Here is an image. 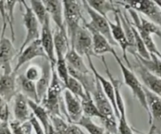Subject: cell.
Here are the masks:
<instances>
[{"instance_id": "cell-4", "label": "cell", "mask_w": 161, "mask_h": 134, "mask_svg": "<svg viewBox=\"0 0 161 134\" xmlns=\"http://www.w3.org/2000/svg\"><path fill=\"white\" fill-rule=\"evenodd\" d=\"M113 56H114V59L116 60L119 67H120L121 72H122V74H123V80H124L125 84L130 89L134 96L138 100L141 105L146 111L148 115V104H147L146 97H145L143 84L141 82L140 80L137 77V75L134 74V72L132 70H130L123 63V61L120 59V57L118 56L117 53L113 55Z\"/></svg>"}, {"instance_id": "cell-41", "label": "cell", "mask_w": 161, "mask_h": 134, "mask_svg": "<svg viewBox=\"0 0 161 134\" xmlns=\"http://www.w3.org/2000/svg\"><path fill=\"white\" fill-rule=\"evenodd\" d=\"M0 134H13L9 122H3L0 127Z\"/></svg>"}, {"instance_id": "cell-15", "label": "cell", "mask_w": 161, "mask_h": 134, "mask_svg": "<svg viewBox=\"0 0 161 134\" xmlns=\"http://www.w3.org/2000/svg\"><path fill=\"white\" fill-rule=\"evenodd\" d=\"M144 89L148 107V122L150 125H154L157 129L158 126H161V97L150 92L145 86Z\"/></svg>"}, {"instance_id": "cell-34", "label": "cell", "mask_w": 161, "mask_h": 134, "mask_svg": "<svg viewBox=\"0 0 161 134\" xmlns=\"http://www.w3.org/2000/svg\"><path fill=\"white\" fill-rule=\"evenodd\" d=\"M51 121L55 134H69V123L57 115H50Z\"/></svg>"}, {"instance_id": "cell-7", "label": "cell", "mask_w": 161, "mask_h": 134, "mask_svg": "<svg viewBox=\"0 0 161 134\" xmlns=\"http://www.w3.org/2000/svg\"><path fill=\"white\" fill-rule=\"evenodd\" d=\"M69 43L70 48L82 57L92 58V57H97L93 52L92 35L83 24L78 27Z\"/></svg>"}, {"instance_id": "cell-8", "label": "cell", "mask_w": 161, "mask_h": 134, "mask_svg": "<svg viewBox=\"0 0 161 134\" xmlns=\"http://www.w3.org/2000/svg\"><path fill=\"white\" fill-rule=\"evenodd\" d=\"M20 3L22 4L25 8V12L22 14L23 24L26 29V35L21 44L18 53L22 51L28 45L30 44L33 41L40 39V23L38 20L34 15L29 6L28 5L25 1H20Z\"/></svg>"}, {"instance_id": "cell-38", "label": "cell", "mask_w": 161, "mask_h": 134, "mask_svg": "<svg viewBox=\"0 0 161 134\" xmlns=\"http://www.w3.org/2000/svg\"><path fill=\"white\" fill-rule=\"evenodd\" d=\"M0 16L2 18L3 27H2V33L1 35H5L6 30L7 27V13H6V7L5 1H0Z\"/></svg>"}, {"instance_id": "cell-36", "label": "cell", "mask_w": 161, "mask_h": 134, "mask_svg": "<svg viewBox=\"0 0 161 134\" xmlns=\"http://www.w3.org/2000/svg\"><path fill=\"white\" fill-rule=\"evenodd\" d=\"M41 75H42L41 66L37 65V64H31L26 69L24 75L28 80L36 83L40 80Z\"/></svg>"}, {"instance_id": "cell-25", "label": "cell", "mask_w": 161, "mask_h": 134, "mask_svg": "<svg viewBox=\"0 0 161 134\" xmlns=\"http://www.w3.org/2000/svg\"><path fill=\"white\" fill-rule=\"evenodd\" d=\"M17 83L19 85L21 90V93L24 94L28 98V100L34 101L37 104H40L37 94L36 82L28 80L24 75H20L19 76L17 77Z\"/></svg>"}, {"instance_id": "cell-42", "label": "cell", "mask_w": 161, "mask_h": 134, "mask_svg": "<svg viewBox=\"0 0 161 134\" xmlns=\"http://www.w3.org/2000/svg\"><path fill=\"white\" fill-rule=\"evenodd\" d=\"M156 131V126H155L154 125H151V126H150L149 131H148V133H146V134H154Z\"/></svg>"}, {"instance_id": "cell-31", "label": "cell", "mask_w": 161, "mask_h": 134, "mask_svg": "<svg viewBox=\"0 0 161 134\" xmlns=\"http://www.w3.org/2000/svg\"><path fill=\"white\" fill-rule=\"evenodd\" d=\"M64 86L65 89H67L68 91L70 92L72 94H74L80 100L83 99L86 96V92L81 83L70 75L68 78L67 82L64 85Z\"/></svg>"}, {"instance_id": "cell-33", "label": "cell", "mask_w": 161, "mask_h": 134, "mask_svg": "<svg viewBox=\"0 0 161 134\" xmlns=\"http://www.w3.org/2000/svg\"><path fill=\"white\" fill-rule=\"evenodd\" d=\"M133 32H134V42H135V52L137 53V54L140 57L143 58V59L149 60L150 59L149 52H148V50H147L143 40H142V38H141L140 35H139L137 29L134 27V25H133Z\"/></svg>"}, {"instance_id": "cell-35", "label": "cell", "mask_w": 161, "mask_h": 134, "mask_svg": "<svg viewBox=\"0 0 161 134\" xmlns=\"http://www.w3.org/2000/svg\"><path fill=\"white\" fill-rule=\"evenodd\" d=\"M9 125L13 134H32V131L33 130L29 121L21 123L14 120L9 122Z\"/></svg>"}, {"instance_id": "cell-3", "label": "cell", "mask_w": 161, "mask_h": 134, "mask_svg": "<svg viewBox=\"0 0 161 134\" xmlns=\"http://www.w3.org/2000/svg\"><path fill=\"white\" fill-rule=\"evenodd\" d=\"M64 23L69 42L72 40L76 32L82 24L80 21L85 19L81 13L83 7L82 1L77 0H65L63 1Z\"/></svg>"}, {"instance_id": "cell-44", "label": "cell", "mask_w": 161, "mask_h": 134, "mask_svg": "<svg viewBox=\"0 0 161 134\" xmlns=\"http://www.w3.org/2000/svg\"><path fill=\"white\" fill-rule=\"evenodd\" d=\"M49 134H55V131H54V129H52V130H51L50 133H49Z\"/></svg>"}, {"instance_id": "cell-6", "label": "cell", "mask_w": 161, "mask_h": 134, "mask_svg": "<svg viewBox=\"0 0 161 134\" xmlns=\"http://www.w3.org/2000/svg\"><path fill=\"white\" fill-rule=\"evenodd\" d=\"M82 4L85 10L89 14V17H90V21L88 23L86 22V20H83V25L89 30H94L98 32V33H100L105 38H107L112 46H118L112 38V35H111V28H110L109 25V20L108 18L104 17L101 16L97 12L92 10L88 5L86 1H82Z\"/></svg>"}, {"instance_id": "cell-46", "label": "cell", "mask_w": 161, "mask_h": 134, "mask_svg": "<svg viewBox=\"0 0 161 134\" xmlns=\"http://www.w3.org/2000/svg\"><path fill=\"white\" fill-rule=\"evenodd\" d=\"M3 122H2V121H0V127H1V126H2Z\"/></svg>"}, {"instance_id": "cell-26", "label": "cell", "mask_w": 161, "mask_h": 134, "mask_svg": "<svg viewBox=\"0 0 161 134\" xmlns=\"http://www.w3.org/2000/svg\"><path fill=\"white\" fill-rule=\"evenodd\" d=\"M65 59H66L68 67L76 72L82 74H89L92 72L88 69L82 57L76 53L73 49L70 48V50L67 52Z\"/></svg>"}, {"instance_id": "cell-14", "label": "cell", "mask_w": 161, "mask_h": 134, "mask_svg": "<svg viewBox=\"0 0 161 134\" xmlns=\"http://www.w3.org/2000/svg\"><path fill=\"white\" fill-rule=\"evenodd\" d=\"M50 19V17H47L42 25L40 40L51 64L55 65L56 58H55V44H54V35L51 28Z\"/></svg>"}, {"instance_id": "cell-30", "label": "cell", "mask_w": 161, "mask_h": 134, "mask_svg": "<svg viewBox=\"0 0 161 134\" xmlns=\"http://www.w3.org/2000/svg\"><path fill=\"white\" fill-rule=\"evenodd\" d=\"M76 125L79 126L80 127H82L89 132V134H104L105 129L104 127L98 126L96 124L92 119L89 117L83 115L80 119L76 123Z\"/></svg>"}, {"instance_id": "cell-12", "label": "cell", "mask_w": 161, "mask_h": 134, "mask_svg": "<svg viewBox=\"0 0 161 134\" xmlns=\"http://www.w3.org/2000/svg\"><path fill=\"white\" fill-rule=\"evenodd\" d=\"M47 58L48 59L43 49L42 45L40 39H37L29 44L21 52L18 53V61L15 67L14 68V72L17 73L20 68L26 63L32 61L35 58Z\"/></svg>"}, {"instance_id": "cell-1", "label": "cell", "mask_w": 161, "mask_h": 134, "mask_svg": "<svg viewBox=\"0 0 161 134\" xmlns=\"http://www.w3.org/2000/svg\"><path fill=\"white\" fill-rule=\"evenodd\" d=\"M55 66L52 65V75L50 86L40 104L47 111L50 115L62 117L61 112L63 113L62 107V93L65 89V86L57 75Z\"/></svg>"}, {"instance_id": "cell-9", "label": "cell", "mask_w": 161, "mask_h": 134, "mask_svg": "<svg viewBox=\"0 0 161 134\" xmlns=\"http://www.w3.org/2000/svg\"><path fill=\"white\" fill-rule=\"evenodd\" d=\"M131 54L135 58V62L133 65H131V67H133L134 71L138 74L141 80L143 82V86L150 92L161 97V78L148 72L141 64L137 57L134 53Z\"/></svg>"}, {"instance_id": "cell-43", "label": "cell", "mask_w": 161, "mask_h": 134, "mask_svg": "<svg viewBox=\"0 0 161 134\" xmlns=\"http://www.w3.org/2000/svg\"><path fill=\"white\" fill-rule=\"evenodd\" d=\"M155 2H156V5L159 7V8L161 10V0H159V1H155Z\"/></svg>"}, {"instance_id": "cell-45", "label": "cell", "mask_w": 161, "mask_h": 134, "mask_svg": "<svg viewBox=\"0 0 161 134\" xmlns=\"http://www.w3.org/2000/svg\"><path fill=\"white\" fill-rule=\"evenodd\" d=\"M104 134H111V133H110V132H108V131H105Z\"/></svg>"}, {"instance_id": "cell-16", "label": "cell", "mask_w": 161, "mask_h": 134, "mask_svg": "<svg viewBox=\"0 0 161 134\" xmlns=\"http://www.w3.org/2000/svg\"><path fill=\"white\" fill-rule=\"evenodd\" d=\"M17 73L0 75V97L9 103L17 93Z\"/></svg>"}, {"instance_id": "cell-28", "label": "cell", "mask_w": 161, "mask_h": 134, "mask_svg": "<svg viewBox=\"0 0 161 134\" xmlns=\"http://www.w3.org/2000/svg\"><path fill=\"white\" fill-rule=\"evenodd\" d=\"M80 104H81V107H82L84 115L91 118H99L100 119H101V114L99 112L98 108H97V105L94 102L92 94L90 93L86 92L85 97L80 100Z\"/></svg>"}, {"instance_id": "cell-10", "label": "cell", "mask_w": 161, "mask_h": 134, "mask_svg": "<svg viewBox=\"0 0 161 134\" xmlns=\"http://www.w3.org/2000/svg\"><path fill=\"white\" fill-rule=\"evenodd\" d=\"M17 51L13 45L12 40L7 38L5 35L0 37V69L3 75H9L14 72L12 68V61L17 54Z\"/></svg>"}, {"instance_id": "cell-29", "label": "cell", "mask_w": 161, "mask_h": 134, "mask_svg": "<svg viewBox=\"0 0 161 134\" xmlns=\"http://www.w3.org/2000/svg\"><path fill=\"white\" fill-rule=\"evenodd\" d=\"M29 3H30L29 7L33 12L34 15L37 18L40 25L42 26L47 18L49 17L48 13H47L44 2L43 1H39V0H32L29 2Z\"/></svg>"}, {"instance_id": "cell-37", "label": "cell", "mask_w": 161, "mask_h": 134, "mask_svg": "<svg viewBox=\"0 0 161 134\" xmlns=\"http://www.w3.org/2000/svg\"><path fill=\"white\" fill-rule=\"evenodd\" d=\"M10 118V110H9L8 103L6 102L0 97V121L3 122H9Z\"/></svg>"}, {"instance_id": "cell-40", "label": "cell", "mask_w": 161, "mask_h": 134, "mask_svg": "<svg viewBox=\"0 0 161 134\" xmlns=\"http://www.w3.org/2000/svg\"><path fill=\"white\" fill-rule=\"evenodd\" d=\"M69 134H86L80 129V127L74 123H69Z\"/></svg>"}, {"instance_id": "cell-5", "label": "cell", "mask_w": 161, "mask_h": 134, "mask_svg": "<svg viewBox=\"0 0 161 134\" xmlns=\"http://www.w3.org/2000/svg\"><path fill=\"white\" fill-rule=\"evenodd\" d=\"M116 4L123 6L125 9H131L136 12H140L153 22L161 27V10L156 4L155 1L150 0H124V1H115Z\"/></svg>"}, {"instance_id": "cell-20", "label": "cell", "mask_w": 161, "mask_h": 134, "mask_svg": "<svg viewBox=\"0 0 161 134\" xmlns=\"http://www.w3.org/2000/svg\"><path fill=\"white\" fill-rule=\"evenodd\" d=\"M42 75L40 77V80L36 83V90L37 94L40 101L41 102L44 97L47 93V89L51 83V79H52V64L50 61L47 58H42Z\"/></svg>"}, {"instance_id": "cell-24", "label": "cell", "mask_w": 161, "mask_h": 134, "mask_svg": "<svg viewBox=\"0 0 161 134\" xmlns=\"http://www.w3.org/2000/svg\"><path fill=\"white\" fill-rule=\"evenodd\" d=\"M88 5L101 16L108 18V13L110 12L115 13L119 11V7L115 1L111 0H89L86 1Z\"/></svg>"}, {"instance_id": "cell-39", "label": "cell", "mask_w": 161, "mask_h": 134, "mask_svg": "<svg viewBox=\"0 0 161 134\" xmlns=\"http://www.w3.org/2000/svg\"><path fill=\"white\" fill-rule=\"evenodd\" d=\"M29 122H30L31 125L32 126V129H33L36 134H46L43 126H41V124L39 122L38 120L36 118V117L33 115H32V118H30Z\"/></svg>"}, {"instance_id": "cell-22", "label": "cell", "mask_w": 161, "mask_h": 134, "mask_svg": "<svg viewBox=\"0 0 161 134\" xmlns=\"http://www.w3.org/2000/svg\"><path fill=\"white\" fill-rule=\"evenodd\" d=\"M89 30V29H88ZM92 37V44H93V52L96 56H103L105 53L115 54L116 51L113 48V46L109 42L107 38L100 33L94 30H89Z\"/></svg>"}, {"instance_id": "cell-11", "label": "cell", "mask_w": 161, "mask_h": 134, "mask_svg": "<svg viewBox=\"0 0 161 134\" xmlns=\"http://www.w3.org/2000/svg\"><path fill=\"white\" fill-rule=\"evenodd\" d=\"M114 17H115V22L113 23L109 21V25L110 28H111V35H112V38L114 41L115 42L116 44L119 46V47L122 50L123 52V58L124 59L125 62H126V66L129 68H131V64L130 63L129 59L127 57V51L129 49H130V45L129 42H128L127 38H126V33L124 32L122 23H121L120 18H119V14L117 13H114Z\"/></svg>"}, {"instance_id": "cell-32", "label": "cell", "mask_w": 161, "mask_h": 134, "mask_svg": "<svg viewBox=\"0 0 161 134\" xmlns=\"http://www.w3.org/2000/svg\"><path fill=\"white\" fill-rule=\"evenodd\" d=\"M18 1H5L6 13H7V21L9 25L11 32L12 42L15 40L14 27V9L16 7Z\"/></svg>"}, {"instance_id": "cell-23", "label": "cell", "mask_w": 161, "mask_h": 134, "mask_svg": "<svg viewBox=\"0 0 161 134\" xmlns=\"http://www.w3.org/2000/svg\"><path fill=\"white\" fill-rule=\"evenodd\" d=\"M55 58H65L67 52L70 50V43L66 31L56 28L54 34Z\"/></svg>"}, {"instance_id": "cell-27", "label": "cell", "mask_w": 161, "mask_h": 134, "mask_svg": "<svg viewBox=\"0 0 161 134\" xmlns=\"http://www.w3.org/2000/svg\"><path fill=\"white\" fill-rule=\"evenodd\" d=\"M130 51V53H134L136 57H137V59L139 60V61L141 62V64L147 69L149 72H151L153 75H156L157 77L161 78V58L159 57L158 56L155 54H152L150 53V59L146 60L143 59V58L140 57L137 54L134 50H128Z\"/></svg>"}, {"instance_id": "cell-17", "label": "cell", "mask_w": 161, "mask_h": 134, "mask_svg": "<svg viewBox=\"0 0 161 134\" xmlns=\"http://www.w3.org/2000/svg\"><path fill=\"white\" fill-rule=\"evenodd\" d=\"M30 107L28 103V98L21 93H18L14 97V120L24 123L29 122L32 116Z\"/></svg>"}, {"instance_id": "cell-2", "label": "cell", "mask_w": 161, "mask_h": 134, "mask_svg": "<svg viewBox=\"0 0 161 134\" xmlns=\"http://www.w3.org/2000/svg\"><path fill=\"white\" fill-rule=\"evenodd\" d=\"M102 62L105 68V72L108 75L110 82L112 84L114 90V96H115V103L117 107L118 112H119V123H118V134H134L133 129H131L126 118V106H125L124 100L123 95L121 93V89L123 86V82L120 80L114 78L111 74L108 64L106 62L104 56H101Z\"/></svg>"}, {"instance_id": "cell-18", "label": "cell", "mask_w": 161, "mask_h": 134, "mask_svg": "<svg viewBox=\"0 0 161 134\" xmlns=\"http://www.w3.org/2000/svg\"><path fill=\"white\" fill-rule=\"evenodd\" d=\"M87 60L89 64V67H90L91 69V72H92L94 76L98 79V81L100 82L103 93H105V95H106L108 99L109 100V101L111 102V105H112L114 114H115L116 115V118H119V112H118L117 107H116L115 96H114V87H113L112 84H111V82H110L109 79L108 80L107 78H105L103 75H101L100 73H99L98 71L96 69L93 63H92V58H87Z\"/></svg>"}, {"instance_id": "cell-13", "label": "cell", "mask_w": 161, "mask_h": 134, "mask_svg": "<svg viewBox=\"0 0 161 134\" xmlns=\"http://www.w3.org/2000/svg\"><path fill=\"white\" fill-rule=\"evenodd\" d=\"M63 97L68 122L69 123L76 124L84 115L80 100L66 89L63 91Z\"/></svg>"}, {"instance_id": "cell-21", "label": "cell", "mask_w": 161, "mask_h": 134, "mask_svg": "<svg viewBox=\"0 0 161 134\" xmlns=\"http://www.w3.org/2000/svg\"><path fill=\"white\" fill-rule=\"evenodd\" d=\"M28 103H29V106L33 115L44 128L45 133H50L51 130L53 129V126H52V121H51L50 115L47 111L40 104H37L30 100H28Z\"/></svg>"}, {"instance_id": "cell-19", "label": "cell", "mask_w": 161, "mask_h": 134, "mask_svg": "<svg viewBox=\"0 0 161 134\" xmlns=\"http://www.w3.org/2000/svg\"><path fill=\"white\" fill-rule=\"evenodd\" d=\"M49 17L56 24V27L60 30L66 31L63 16V1L59 0H46L43 1Z\"/></svg>"}]
</instances>
